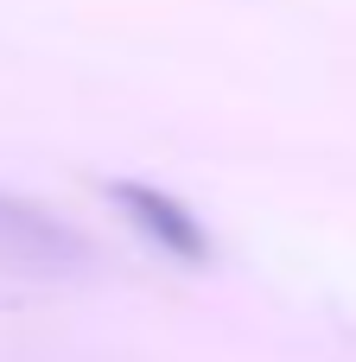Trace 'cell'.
<instances>
[{
	"mask_svg": "<svg viewBox=\"0 0 356 362\" xmlns=\"http://www.w3.org/2000/svg\"><path fill=\"white\" fill-rule=\"evenodd\" d=\"M89 267H96V248H89V235L70 216L19 197V191H0V274H19V280H83Z\"/></svg>",
	"mask_w": 356,
	"mask_h": 362,
	"instance_id": "6da1fadb",
	"label": "cell"
},
{
	"mask_svg": "<svg viewBox=\"0 0 356 362\" xmlns=\"http://www.w3.org/2000/svg\"><path fill=\"white\" fill-rule=\"evenodd\" d=\"M108 204L121 210V223H127L153 255H166V261H178V267H210V261H217V242H210L204 216H197L191 204H178L172 191L140 185V178H115V185H108Z\"/></svg>",
	"mask_w": 356,
	"mask_h": 362,
	"instance_id": "7a4b0ae2",
	"label": "cell"
}]
</instances>
